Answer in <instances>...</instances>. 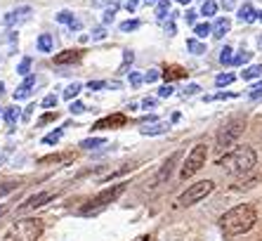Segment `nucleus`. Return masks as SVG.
Segmentation results:
<instances>
[{
    "mask_svg": "<svg viewBox=\"0 0 262 241\" xmlns=\"http://www.w3.org/2000/svg\"><path fill=\"white\" fill-rule=\"evenodd\" d=\"M257 223V213L255 208L250 204H241L232 211H227L220 220V227L225 232L227 236H238V234H246L253 225Z\"/></svg>",
    "mask_w": 262,
    "mask_h": 241,
    "instance_id": "obj_1",
    "label": "nucleus"
},
{
    "mask_svg": "<svg viewBox=\"0 0 262 241\" xmlns=\"http://www.w3.org/2000/svg\"><path fill=\"white\" fill-rule=\"evenodd\" d=\"M220 166L227 170L229 175H236V177H241V175H248L250 170L257 166V154L253 147H236L234 151H229L222 161H220Z\"/></svg>",
    "mask_w": 262,
    "mask_h": 241,
    "instance_id": "obj_2",
    "label": "nucleus"
},
{
    "mask_svg": "<svg viewBox=\"0 0 262 241\" xmlns=\"http://www.w3.org/2000/svg\"><path fill=\"white\" fill-rule=\"evenodd\" d=\"M40 234H43V220L26 217V220H19V223L10 229L7 241H36Z\"/></svg>",
    "mask_w": 262,
    "mask_h": 241,
    "instance_id": "obj_3",
    "label": "nucleus"
},
{
    "mask_svg": "<svg viewBox=\"0 0 262 241\" xmlns=\"http://www.w3.org/2000/svg\"><path fill=\"white\" fill-rule=\"evenodd\" d=\"M244 130H246V120L244 118L227 120L225 126L220 128V133H217V149L227 151L229 147H234L238 142V137L244 135Z\"/></svg>",
    "mask_w": 262,
    "mask_h": 241,
    "instance_id": "obj_4",
    "label": "nucleus"
},
{
    "mask_svg": "<svg viewBox=\"0 0 262 241\" xmlns=\"http://www.w3.org/2000/svg\"><path fill=\"white\" fill-rule=\"evenodd\" d=\"M123 192H125V185H114V187L102 189V192H99L97 196H95V199H90V204H88L80 213L90 215V213H95V211H99V208H104L106 204H114V201H116Z\"/></svg>",
    "mask_w": 262,
    "mask_h": 241,
    "instance_id": "obj_5",
    "label": "nucleus"
},
{
    "mask_svg": "<svg viewBox=\"0 0 262 241\" xmlns=\"http://www.w3.org/2000/svg\"><path fill=\"white\" fill-rule=\"evenodd\" d=\"M206 156H208L206 145H196L194 149L189 151V156H187V161H184V166H182V170H180V175H182L184 180H187V177H191L194 173H199V170L206 166Z\"/></svg>",
    "mask_w": 262,
    "mask_h": 241,
    "instance_id": "obj_6",
    "label": "nucleus"
},
{
    "mask_svg": "<svg viewBox=\"0 0 262 241\" xmlns=\"http://www.w3.org/2000/svg\"><path fill=\"white\" fill-rule=\"evenodd\" d=\"M213 180H201V182H196V185H191L187 192L180 196V206H194L199 204L201 199H206L208 194L213 192Z\"/></svg>",
    "mask_w": 262,
    "mask_h": 241,
    "instance_id": "obj_7",
    "label": "nucleus"
},
{
    "mask_svg": "<svg viewBox=\"0 0 262 241\" xmlns=\"http://www.w3.org/2000/svg\"><path fill=\"white\" fill-rule=\"evenodd\" d=\"M31 10L29 5H21V7H17V10H12V12H7L5 17H3V24L5 26H17V24H21V22H26V19L31 17Z\"/></svg>",
    "mask_w": 262,
    "mask_h": 241,
    "instance_id": "obj_8",
    "label": "nucleus"
},
{
    "mask_svg": "<svg viewBox=\"0 0 262 241\" xmlns=\"http://www.w3.org/2000/svg\"><path fill=\"white\" fill-rule=\"evenodd\" d=\"M55 194L52 192H40V194H33L31 199H26L24 204L19 206V211H33V208H40L43 204H48L50 199H52Z\"/></svg>",
    "mask_w": 262,
    "mask_h": 241,
    "instance_id": "obj_9",
    "label": "nucleus"
},
{
    "mask_svg": "<svg viewBox=\"0 0 262 241\" xmlns=\"http://www.w3.org/2000/svg\"><path fill=\"white\" fill-rule=\"evenodd\" d=\"M177 158H180V154H172V156L163 163V168H161V170H159V175L154 177V187L163 185V182L168 180V177H170V175H172V168H175V163H177Z\"/></svg>",
    "mask_w": 262,
    "mask_h": 241,
    "instance_id": "obj_10",
    "label": "nucleus"
},
{
    "mask_svg": "<svg viewBox=\"0 0 262 241\" xmlns=\"http://www.w3.org/2000/svg\"><path fill=\"white\" fill-rule=\"evenodd\" d=\"M123 123H125V116L114 114V116H106V118L97 120V123H95V130H102V128H121Z\"/></svg>",
    "mask_w": 262,
    "mask_h": 241,
    "instance_id": "obj_11",
    "label": "nucleus"
},
{
    "mask_svg": "<svg viewBox=\"0 0 262 241\" xmlns=\"http://www.w3.org/2000/svg\"><path fill=\"white\" fill-rule=\"evenodd\" d=\"M33 85H36V76H26L24 83L14 90V99H26V97L33 92Z\"/></svg>",
    "mask_w": 262,
    "mask_h": 241,
    "instance_id": "obj_12",
    "label": "nucleus"
},
{
    "mask_svg": "<svg viewBox=\"0 0 262 241\" xmlns=\"http://www.w3.org/2000/svg\"><path fill=\"white\" fill-rule=\"evenodd\" d=\"M80 57H83V52H78V50H67V52H59L55 57V64H76V62H80Z\"/></svg>",
    "mask_w": 262,
    "mask_h": 241,
    "instance_id": "obj_13",
    "label": "nucleus"
},
{
    "mask_svg": "<svg viewBox=\"0 0 262 241\" xmlns=\"http://www.w3.org/2000/svg\"><path fill=\"white\" fill-rule=\"evenodd\" d=\"M238 19H241L244 24H250V22H255V19H257L255 7L250 5V3H244V5L238 7Z\"/></svg>",
    "mask_w": 262,
    "mask_h": 241,
    "instance_id": "obj_14",
    "label": "nucleus"
},
{
    "mask_svg": "<svg viewBox=\"0 0 262 241\" xmlns=\"http://www.w3.org/2000/svg\"><path fill=\"white\" fill-rule=\"evenodd\" d=\"M229 29H232V22H229L227 17H222V19H217V22H215L213 36H215V38H225V33H227Z\"/></svg>",
    "mask_w": 262,
    "mask_h": 241,
    "instance_id": "obj_15",
    "label": "nucleus"
},
{
    "mask_svg": "<svg viewBox=\"0 0 262 241\" xmlns=\"http://www.w3.org/2000/svg\"><path fill=\"white\" fill-rule=\"evenodd\" d=\"M36 45H38V50H40V52H52V48H55V38L50 36V33H40Z\"/></svg>",
    "mask_w": 262,
    "mask_h": 241,
    "instance_id": "obj_16",
    "label": "nucleus"
},
{
    "mask_svg": "<svg viewBox=\"0 0 262 241\" xmlns=\"http://www.w3.org/2000/svg\"><path fill=\"white\" fill-rule=\"evenodd\" d=\"M21 116V111H19V107H7L5 111H3V118H5V123H7V128L10 130H14V120Z\"/></svg>",
    "mask_w": 262,
    "mask_h": 241,
    "instance_id": "obj_17",
    "label": "nucleus"
},
{
    "mask_svg": "<svg viewBox=\"0 0 262 241\" xmlns=\"http://www.w3.org/2000/svg\"><path fill=\"white\" fill-rule=\"evenodd\" d=\"M262 76V64H255V67H248L241 71V78L244 81H253V78H260Z\"/></svg>",
    "mask_w": 262,
    "mask_h": 241,
    "instance_id": "obj_18",
    "label": "nucleus"
},
{
    "mask_svg": "<svg viewBox=\"0 0 262 241\" xmlns=\"http://www.w3.org/2000/svg\"><path fill=\"white\" fill-rule=\"evenodd\" d=\"M165 130H168V126H163V123H154V126H144L140 128L142 135H163Z\"/></svg>",
    "mask_w": 262,
    "mask_h": 241,
    "instance_id": "obj_19",
    "label": "nucleus"
},
{
    "mask_svg": "<svg viewBox=\"0 0 262 241\" xmlns=\"http://www.w3.org/2000/svg\"><path fill=\"white\" fill-rule=\"evenodd\" d=\"M184 76H187V71H184V69H180V67H170V69H165V71H163V78L165 81L184 78Z\"/></svg>",
    "mask_w": 262,
    "mask_h": 241,
    "instance_id": "obj_20",
    "label": "nucleus"
},
{
    "mask_svg": "<svg viewBox=\"0 0 262 241\" xmlns=\"http://www.w3.org/2000/svg\"><path fill=\"white\" fill-rule=\"evenodd\" d=\"M168 12H170V0H159V5H156V17L163 22V19L168 17Z\"/></svg>",
    "mask_w": 262,
    "mask_h": 241,
    "instance_id": "obj_21",
    "label": "nucleus"
},
{
    "mask_svg": "<svg viewBox=\"0 0 262 241\" xmlns=\"http://www.w3.org/2000/svg\"><path fill=\"white\" fill-rule=\"evenodd\" d=\"M83 149H97V147H104V137H88L80 142Z\"/></svg>",
    "mask_w": 262,
    "mask_h": 241,
    "instance_id": "obj_22",
    "label": "nucleus"
},
{
    "mask_svg": "<svg viewBox=\"0 0 262 241\" xmlns=\"http://www.w3.org/2000/svg\"><path fill=\"white\" fill-rule=\"evenodd\" d=\"M187 48H189L194 54H206V45H203L201 41H196V38H189V41H187Z\"/></svg>",
    "mask_w": 262,
    "mask_h": 241,
    "instance_id": "obj_23",
    "label": "nucleus"
},
{
    "mask_svg": "<svg viewBox=\"0 0 262 241\" xmlns=\"http://www.w3.org/2000/svg\"><path fill=\"white\" fill-rule=\"evenodd\" d=\"M61 135H64V130H61V128H57V130H52L50 135H45V137H43V145H57V142L61 139Z\"/></svg>",
    "mask_w": 262,
    "mask_h": 241,
    "instance_id": "obj_24",
    "label": "nucleus"
},
{
    "mask_svg": "<svg viewBox=\"0 0 262 241\" xmlns=\"http://www.w3.org/2000/svg\"><path fill=\"white\" fill-rule=\"evenodd\" d=\"M194 33H196V38H206L208 33H213V26L208 24V22H203V24H196L194 26Z\"/></svg>",
    "mask_w": 262,
    "mask_h": 241,
    "instance_id": "obj_25",
    "label": "nucleus"
},
{
    "mask_svg": "<svg viewBox=\"0 0 262 241\" xmlns=\"http://www.w3.org/2000/svg\"><path fill=\"white\" fill-rule=\"evenodd\" d=\"M57 22H59V24H69L71 26L73 22H76V17H73V12H69V10H61V12H57Z\"/></svg>",
    "mask_w": 262,
    "mask_h": 241,
    "instance_id": "obj_26",
    "label": "nucleus"
},
{
    "mask_svg": "<svg viewBox=\"0 0 262 241\" xmlns=\"http://www.w3.org/2000/svg\"><path fill=\"white\" fill-rule=\"evenodd\" d=\"M217 12V3H213V0H206L201 5V14L203 17H213V14Z\"/></svg>",
    "mask_w": 262,
    "mask_h": 241,
    "instance_id": "obj_27",
    "label": "nucleus"
},
{
    "mask_svg": "<svg viewBox=\"0 0 262 241\" xmlns=\"http://www.w3.org/2000/svg\"><path fill=\"white\" fill-rule=\"evenodd\" d=\"M29 71H31V57H24V59L19 62L17 73H19V76H24V78H26V76H31Z\"/></svg>",
    "mask_w": 262,
    "mask_h": 241,
    "instance_id": "obj_28",
    "label": "nucleus"
},
{
    "mask_svg": "<svg viewBox=\"0 0 262 241\" xmlns=\"http://www.w3.org/2000/svg\"><path fill=\"white\" fill-rule=\"evenodd\" d=\"M80 90H83V85H80V83H71L67 90H64V99H73V97L78 95Z\"/></svg>",
    "mask_w": 262,
    "mask_h": 241,
    "instance_id": "obj_29",
    "label": "nucleus"
},
{
    "mask_svg": "<svg viewBox=\"0 0 262 241\" xmlns=\"http://www.w3.org/2000/svg\"><path fill=\"white\" fill-rule=\"evenodd\" d=\"M234 50L229 48V45H225V50H222V52H220V62H222V64H234Z\"/></svg>",
    "mask_w": 262,
    "mask_h": 241,
    "instance_id": "obj_30",
    "label": "nucleus"
},
{
    "mask_svg": "<svg viewBox=\"0 0 262 241\" xmlns=\"http://www.w3.org/2000/svg\"><path fill=\"white\" fill-rule=\"evenodd\" d=\"M250 57H253V52H248V50H241V52L234 57V64H238V67H241V64H248Z\"/></svg>",
    "mask_w": 262,
    "mask_h": 241,
    "instance_id": "obj_31",
    "label": "nucleus"
},
{
    "mask_svg": "<svg viewBox=\"0 0 262 241\" xmlns=\"http://www.w3.org/2000/svg\"><path fill=\"white\" fill-rule=\"evenodd\" d=\"M229 83H234V73H220L217 78H215V85H217V88L229 85Z\"/></svg>",
    "mask_w": 262,
    "mask_h": 241,
    "instance_id": "obj_32",
    "label": "nucleus"
},
{
    "mask_svg": "<svg viewBox=\"0 0 262 241\" xmlns=\"http://www.w3.org/2000/svg\"><path fill=\"white\" fill-rule=\"evenodd\" d=\"M14 189H17V182H0V199L7 196L10 192H14Z\"/></svg>",
    "mask_w": 262,
    "mask_h": 241,
    "instance_id": "obj_33",
    "label": "nucleus"
},
{
    "mask_svg": "<svg viewBox=\"0 0 262 241\" xmlns=\"http://www.w3.org/2000/svg\"><path fill=\"white\" fill-rule=\"evenodd\" d=\"M135 29H140V22H137V19H128V22H123L121 24L123 33H130V31H135Z\"/></svg>",
    "mask_w": 262,
    "mask_h": 241,
    "instance_id": "obj_34",
    "label": "nucleus"
},
{
    "mask_svg": "<svg viewBox=\"0 0 262 241\" xmlns=\"http://www.w3.org/2000/svg\"><path fill=\"white\" fill-rule=\"evenodd\" d=\"M142 83H144V76H142V73H137V71L130 73V85H133V88H140Z\"/></svg>",
    "mask_w": 262,
    "mask_h": 241,
    "instance_id": "obj_35",
    "label": "nucleus"
},
{
    "mask_svg": "<svg viewBox=\"0 0 262 241\" xmlns=\"http://www.w3.org/2000/svg\"><path fill=\"white\" fill-rule=\"evenodd\" d=\"M114 17H116V5L109 7V10H104V24H111Z\"/></svg>",
    "mask_w": 262,
    "mask_h": 241,
    "instance_id": "obj_36",
    "label": "nucleus"
},
{
    "mask_svg": "<svg viewBox=\"0 0 262 241\" xmlns=\"http://www.w3.org/2000/svg\"><path fill=\"white\" fill-rule=\"evenodd\" d=\"M106 38V29L104 26H97V29L92 31V41H104Z\"/></svg>",
    "mask_w": 262,
    "mask_h": 241,
    "instance_id": "obj_37",
    "label": "nucleus"
},
{
    "mask_svg": "<svg viewBox=\"0 0 262 241\" xmlns=\"http://www.w3.org/2000/svg\"><path fill=\"white\" fill-rule=\"evenodd\" d=\"M69 111H71V114H83V111H85V104L83 102H71V107H69Z\"/></svg>",
    "mask_w": 262,
    "mask_h": 241,
    "instance_id": "obj_38",
    "label": "nucleus"
},
{
    "mask_svg": "<svg viewBox=\"0 0 262 241\" xmlns=\"http://www.w3.org/2000/svg\"><path fill=\"white\" fill-rule=\"evenodd\" d=\"M199 90H201V88L196 83H191V85H187V90L182 92V97H194V95H199Z\"/></svg>",
    "mask_w": 262,
    "mask_h": 241,
    "instance_id": "obj_39",
    "label": "nucleus"
},
{
    "mask_svg": "<svg viewBox=\"0 0 262 241\" xmlns=\"http://www.w3.org/2000/svg\"><path fill=\"white\" fill-rule=\"evenodd\" d=\"M109 83H104V81H90L88 83V90H104Z\"/></svg>",
    "mask_w": 262,
    "mask_h": 241,
    "instance_id": "obj_40",
    "label": "nucleus"
},
{
    "mask_svg": "<svg viewBox=\"0 0 262 241\" xmlns=\"http://www.w3.org/2000/svg\"><path fill=\"white\" fill-rule=\"evenodd\" d=\"M159 76H161V71H156V69H149V71L144 73V81H146V83H154V81L159 78Z\"/></svg>",
    "mask_w": 262,
    "mask_h": 241,
    "instance_id": "obj_41",
    "label": "nucleus"
},
{
    "mask_svg": "<svg viewBox=\"0 0 262 241\" xmlns=\"http://www.w3.org/2000/svg\"><path fill=\"white\" fill-rule=\"evenodd\" d=\"M172 92H175V88H172L170 83H165L163 88H161V90H159V97H170Z\"/></svg>",
    "mask_w": 262,
    "mask_h": 241,
    "instance_id": "obj_42",
    "label": "nucleus"
},
{
    "mask_svg": "<svg viewBox=\"0 0 262 241\" xmlns=\"http://www.w3.org/2000/svg\"><path fill=\"white\" fill-rule=\"evenodd\" d=\"M43 107L45 109H52V107H57V95H48L43 99Z\"/></svg>",
    "mask_w": 262,
    "mask_h": 241,
    "instance_id": "obj_43",
    "label": "nucleus"
},
{
    "mask_svg": "<svg viewBox=\"0 0 262 241\" xmlns=\"http://www.w3.org/2000/svg\"><path fill=\"white\" fill-rule=\"evenodd\" d=\"M253 99H257V97H262V83H255L253 88H250V92H248Z\"/></svg>",
    "mask_w": 262,
    "mask_h": 241,
    "instance_id": "obj_44",
    "label": "nucleus"
},
{
    "mask_svg": "<svg viewBox=\"0 0 262 241\" xmlns=\"http://www.w3.org/2000/svg\"><path fill=\"white\" fill-rule=\"evenodd\" d=\"M133 59H135V54L130 52V50H125V54H123V67H121V71H125V67H128Z\"/></svg>",
    "mask_w": 262,
    "mask_h": 241,
    "instance_id": "obj_45",
    "label": "nucleus"
},
{
    "mask_svg": "<svg viewBox=\"0 0 262 241\" xmlns=\"http://www.w3.org/2000/svg\"><path fill=\"white\" fill-rule=\"evenodd\" d=\"M196 14H199V12H194V10H187V12H184V19H187V24H194V26H196Z\"/></svg>",
    "mask_w": 262,
    "mask_h": 241,
    "instance_id": "obj_46",
    "label": "nucleus"
},
{
    "mask_svg": "<svg viewBox=\"0 0 262 241\" xmlns=\"http://www.w3.org/2000/svg\"><path fill=\"white\" fill-rule=\"evenodd\" d=\"M55 118H57V114H52V111H50V114L40 116V120H38V123H40V126H45V123H50V120H55Z\"/></svg>",
    "mask_w": 262,
    "mask_h": 241,
    "instance_id": "obj_47",
    "label": "nucleus"
},
{
    "mask_svg": "<svg viewBox=\"0 0 262 241\" xmlns=\"http://www.w3.org/2000/svg\"><path fill=\"white\" fill-rule=\"evenodd\" d=\"M142 107H144V109H154V107H156V99H154V97H146V99H142Z\"/></svg>",
    "mask_w": 262,
    "mask_h": 241,
    "instance_id": "obj_48",
    "label": "nucleus"
},
{
    "mask_svg": "<svg viewBox=\"0 0 262 241\" xmlns=\"http://www.w3.org/2000/svg\"><path fill=\"white\" fill-rule=\"evenodd\" d=\"M137 3H140V0H125V7H128V12H135Z\"/></svg>",
    "mask_w": 262,
    "mask_h": 241,
    "instance_id": "obj_49",
    "label": "nucleus"
},
{
    "mask_svg": "<svg viewBox=\"0 0 262 241\" xmlns=\"http://www.w3.org/2000/svg\"><path fill=\"white\" fill-rule=\"evenodd\" d=\"M234 5H236V0H222V7H225V10H234Z\"/></svg>",
    "mask_w": 262,
    "mask_h": 241,
    "instance_id": "obj_50",
    "label": "nucleus"
},
{
    "mask_svg": "<svg viewBox=\"0 0 262 241\" xmlns=\"http://www.w3.org/2000/svg\"><path fill=\"white\" fill-rule=\"evenodd\" d=\"M165 33H168V36H175V24H172V22L165 26Z\"/></svg>",
    "mask_w": 262,
    "mask_h": 241,
    "instance_id": "obj_51",
    "label": "nucleus"
},
{
    "mask_svg": "<svg viewBox=\"0 0 262 241\" xmlns=\"http://www.w3.org/2000/svg\"><path fill=\"white\" fill-rule=\"evenodd\" d=\"M69 29H71V31H78V29H80V22H78V19H76V22H73V24L69 26Z\"/></svg>",
    "mask_w": 262,
    "mask_h": 241,
    "instance_id": "obj_52",
    "label": "nucleus"
},
{
    "mask_svg": "<svg viewBox=\"0 0 262 241\" xmlns=\"http://www.w3.org/2000/svg\"><path fill=\"white\" fill-rule=\"evenodd\" d=\"M146 5H159V0H144Z\"/></svg>",
    "mask_w": 262,
    "mask_h": 241,
    "instance_id": "obj_53",
    "label": "nucleus"
},
{
    "mask_svg": "<svg viewBox=\"0 0 262 241\" xmlns=\"http://www.w3.org/2000/svg\"><path fill=\"white\" fill-rule=\"evenodd\" d=\"M177 3H182V5H189V0H177Z\"/></svg>",
    "mask_w": 262,
    "mask_h": 241,
    "instance_id": "obj_54",
    "label": "nucleus"
},
{
    "mask_svg": "<svg viewBox=\"0 0 262 241\" xmlns=\"http://www.w3.org/2000/svg\"><path fill=\"white\" fill-rule=\"evenodd\" d=\"M257 48H262V36H260V38H257Z\"/></svg>",
    "mask_w": 262,
    "mask_h": 241,
    "instance_id": "obj_55",
    "label": "nucleus"
},
{
    "mask_svg": "<svg viewBox=\"0 0 262 241\" xmlns=\"http://www.w3.org/2000/svg\"><path fill=\"white\" fill-rule=\"evenodd\" d=\"M3 90H5V85H3V83H0V95H3Z\"/></svg>",
    "mask_w": 262,
    "mask_h": 241,
    "instance_id": "obj_56",
    "label": "nucleus"
},
{
    "mask_svg": "<svg viewBox=\"0 0 262 241\" xmlns=\"http://www.w3.org/2000/svg\"><path fill=\"white\" fill-rule=\"evenodd\" d=\"M257 19H260V22H262V12H257Z\"/></svg>",
    "mask_w": 262,
    "mask_h": 241,
    "instance_id": "obj_57",
    "label": "nucleus"
},
{
    "mask_svg": "<svg viewBox=\"0 0 262 241\" xmlns=\"http://www.w3.org/2000/svg\"><path fill=\"white\" fill-rule=\"evenodd\" d=\"M0 116H3V107H0Z\"/></svg>",
    "mask_w": 262,
    "mask_h": 241,
    "instance_id": "obj_58",
    "label": "nucleus"
},
{
    "mask_svg": "<svg viewBox=\"0 0 262 241\" xmlns=\"http://www.w3.org/2000/svg\"><path fill=\"white\" fill-rule=\"evenodd\" d=\"M203 3H206V0H203Z\"/></svg>",
    "mask_w": 262,
    "mask_h": 241,
    "instance_id": "obj_59",
    "label": "nucleus"
},
{
    "mask_svg": "<svg viewBox=\"0 0 262 241\" xmlns=\"http://www.w3.org/2000/svg\"><path fill=\"white\" fill-rule=\"evenodd\" d=\"M0 213H3V211H0Z\"/></svg>",
    "mask_w": 262,
    "mask_h": 241,
    "instance_id": "obj_60",
    "label": "nucleus"
}]
</instances>
